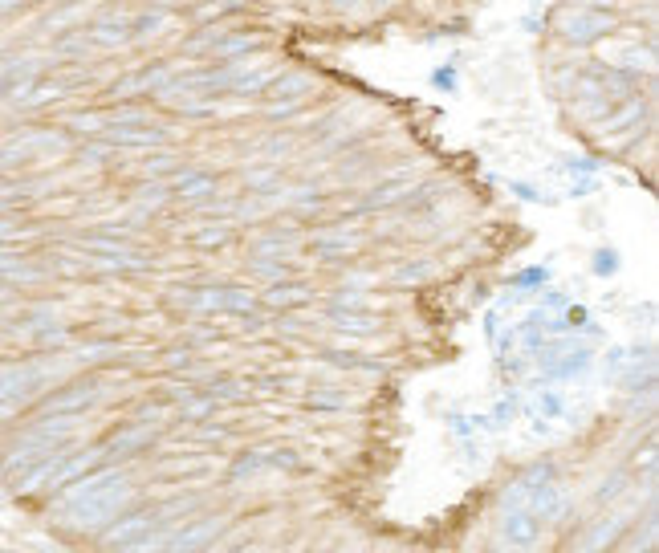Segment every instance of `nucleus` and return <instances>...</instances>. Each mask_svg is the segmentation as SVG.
Here are the masks:
<instances>
[{
	"label": "nucleus",
	"instance_id": "nucleus-1",
	"mask_svg": "<svg viewBox=\"0 0 659 553\" xmlns=\"http://www.w3.org/2000/svg\"><path fill=\"white\" fill-rule=\"evenodd\" d=\"M139 493L131 488V480L118 468H98L82 480H74L70 488L49 497V513H57V525L78 533V537H98L110 521H118L127 509H135Z\"/></svg>",
	"mask_w": 659,
	"mask_h": 553
},
{
	"label": "nucleus",
	"instance_id": "nucleus-2",
	"mask_svg": "<svg viewBox=\"0 0 659 553\" xmlns=\"http://www.w3.org/2000/svg\"><path fill=\"white\" fill-rule=\"evenodd\" d=\"M171 310L179 314H196V318H253L261 322V301L257 293H249L245 285H224V281H212V285H179L167 293Z\"/></svg>",
	"mask_w": 659,
	"mask_h": 553
},
{
	"label": "nucleus",
	"instance_id": "nucleus-3",
	"mask_svg": "<svg viewBox=\"0 0 659 553\" xmlns=\"http://www.w3.org/2000/svg\"><path fill=\"white\" fill-rule=\"evenodd\" d=\"M74 151L70 131H13L0 143V171L17 163H45V159H66Z\"/></svg>",
	"mask_w": 659,
	"mask_h": 553
},
{
	"label": "nucleus",
	"instance_id": "nucleus-4",
	"mask_svg": "<svg viewBox=\"0 0 659 553\" xmlns=\"http://www.w3.org/2000/svg\"><path fill=\"white\" fill-rule=\"evenodd\" d=\"M155 440H159V427L131 419V423H123V427H114L110 436H102V440H98V452H102V464L114 468V460H131V456L147 452Z\"/></svg>",
	"mask_w": 659,
	"mask_h": 553
},
{
	"label": "nucleus",
	"instance_id": "nucleus-5",
	"mask_svg": "<svg viewBox=\"0 0 659 553\" xmlns=\"http://www.w3.org/2000/svg\"><path fill=\"white\" fill-rule=\"evenodd\" d=\"M631 529V521L627 517H619V513H607V517H598V521H590L586 529H578L574 533V541L566 545V553H607L623 533Z\"/></svg>",
	"mask_w": 659,
	"mask_h": 553
},
{
	"label": "nucleus",
	"instance_id": "nucleus-6",
	"mask_svg": "<svg viewBox=\"0 0 659 553\" xmlns=\"http://www.w3.org/2000/svg\"><path fill=\"white\" fill-rule=\"evenodd\" d=\"M175 74H179V66H139V70L118 78L110 86V94L114 98H151V94H163Z\"/></svg>",
	"mask_w": 659,
	"mask_h": 553
},
{
	"label": "nucleus",
	"instance_id": "nucleus-7",
	"mask_svg": "<svg viewBox=\"0 0 659 553\" xmlns=\"http://www.w3.org/2000/svg\"><path fill=\"white\" fill-rule=\"evenodd\" d=\"M415 192V179L407 175V171H395L387 183H379V188H371L363 200H354L346 212L350 216H358V212H387V208H399V204H407V196Z\"/></svg>",
	"mask_w": 659,
	"mask_h": 553
},
{
	"label": "nucleus",
	"instance_id": "nucleus-8",
	"mask_svg": "<svg viewBox=\"0 0 659 553\" xmlns=\"http://www.w3.org/2000/svg\"><path fill=\"white\" fill-rule=\"evenodd\" d=\"M220 533H224V521H220V517H212V513L192 517L184 529H179V533L167 541V549H163V553H204V549H208Z\"/></svg>",
	"mask_w": 659,
	"mask_h": 553
},
{
	"label": "nucleus",
	"instance_id": "nucleus-9",
	"mask_svg": "<svg viewBox=\"0 0 659 553\" xmlns=\"http://www.w3.org/2000/svg\"><path fill=\"white\" fill-rule=\"evenodd\" d=\"M171 196H179L184 204H196V208H204L212 196H216V175L212 171H204V167H179L175 175H171V188H167Z\"/></svg>",
	"mask_w": 659,
	"mask_h": 553
},
{
	"label": "nucleus",
	"instance_id": "nucleus-10",
	"mask_svg": "<svg viewBox=\"0 0 659 553\" xmlns=\"http://www.w3.org/2000/svg\"><path fill=\"white\" fill-rule=\"evenodd\" d=\"M310 301H314V285L310 281H297V277L277 281V285H269L261 293V305H269V310H281V314L302 310V305H310Z\"/></svg>",
	"mask_w": 659,
	"mask_h": 553
},
{
	"label": "nucleus",
	"instance_id": "nucleus-11",
	"mask_svg": "<svg viewBox=\"0 0 659 553\" xmlns=\"http://www.w3.org/2000/svg\"><path fill=\"white\" fill-rule=\"evenodd\" d=\"M358 244H363V236H358L354 228L330 224V228H318V232H314L310 249H314V257H322V261H334V257H346V253H354Z\"/></svg>",
	"mask_w": 659,
	"mask_h": 553
},
{
	"label": "nucleus",
	"instance_id": "nucleus-12",
	"mask_svg": "<svg viewBox=\"0 0 659 553\" xmlns=\"http://www.w3.org/2000/svg\"><path fill=\"white\" fill-rule=\"evenodd\" d=\"M562 25H566L570 41H594L598 33L611 29V17L603 9H570V13H562Z\"/></svg>",
	"mask_w": 659,
	"mask_h": 553
},
{
	"label": "nucleus",
	"instance_id": "nucleus-13",
	"mask_svg": "<svg viewBox=\"0 0 659 553\" xmlns=\"http://www.w3.org/2000/svg\"><path fill=\"white\" fill-rule=\"evenodd\" d=\"M542 533V521H537L529 509H509L501 521V537L509 541V549H529Z\"/></svg>",
	"mask_w": 659,
	"mask_h": 553
},
{
	"label": "nucleus",
	"instance_id": "nucleus-14",
	"mask_svg": "<svg viewBox=\"0 0 659 553\" xmlns=\"http://www.w3.org/2000/svg\"><path fill=\"white\" fill-rule=\"evenodd\" d=\"M216 407H236V403H245L253 395V383L245 379H236V375H212L204 387H200Z\"/></svg>",
	"mask_w": 659,
	"mask_h": 553
},
{
	"label": "nucleus",
	"instance_id": "nucleus-15",
	"mask_svg": "<svg viewBox=\"0 0 659 553\" xmlns=\"http://www.w3.org/2000/svg\"><path fill=\"white\" fill-rule=\"evenodd\" d=\"M525 509L537 517V521H554V517H562V509H566V493H562V484H542V488H533L529 493V501H525Z\"/></svg>",
	"mask_w": 659,
	"mask_h": 553
},
{
	"label": "nucleus",
	"instance_id": "nucleus-16",
	"mask_svg": "<svg viewBox=\"0 0 659 553\" xmlns=\"http://www.w3.org/2000/svg\"><path fill=\"white\" fill-rule=\"evenodd\" d=\"M269 102H306V94H310V78L306 74H281V78H273L269 82Z\"/></svg>",
	"mask_w": 659,
	"mask_h": 553
},
{
	"label": "nucleus",
	"instance_id": "nucleus-17",
	"mask_svg": "<svg viewBox=\"0 0 659 553\" xmlns=\"http://www.w3.org/2000/svg\"><path fill=\"white\" fill-rule=\"evenodd\" d=\"M261 472H273V460H269V448H257V452H245V456H236L232 468H228V480H253Z\"/></svg>",
	"mask_w": 659,
	"mask_h": 553
},
{
	"label": "nucleus",
	"instance_id": "nucleus-18",
	"mask_svg": "<svg viewBox=\"0 0 659 553\" xmlns=\"http://www.w3.org/2000/svg\"><path fill=\"white\" fill-rule=\"evenodd\" d=\"M228 236H232V228L228 224H200L196 232H188V244L192 249H220V244H228Z\"/></svg>",
	"mask_w": 659,
	"mask_h": 553
},
{
	"label": "nucleus",
	"instance_id": "nucleus-19",
	"mask_svg": "<svg viewBox=\"0 0 659 553\" xmlns=\"http://www.w3.org/2000/svg\"><path fill=\"white\" fill-rule=\"evenodd\" d=\"M342 334H354V338H371L379 330V318L375 314H338L334 318Z\"/></svg>",
	"mask_w": 659,
	"mask_h": 553
},
{
	"label": "nucleus",
	"instance_id": "nucleus-20",
	"mask_svg": "<svg viewBox=\"0 0 659 553\" xmlns=\"http://www.w3.org/2000/svg\"><path fill=\"white\" fill-rule=\"evenodd\" d=\"M346 403H350L346 387H314L310 391V407H318V411H342Z\"/></svg>",
	"mask_w": 659,
	"mask_h": 553
},
{
	"label": "nucleus",
	"instance_id": "nucleus-21",
	"mask_svg": "<svg viewBox=\"0 0 659 553\" xmlns=\"http://www.w3.org/2000/svg\"><path fill=\"white\" fill-rule=\"evenodd\" d=\"M167 188H163V183H143V188H139V196H135V212H155V208H163L167 204Z\"/></svg>",
	"mask_w": 659,
	"mask_h": 553
},
{
	"label": "nucleus",
	"instance_id": "nucleus-22",
	"mask_svg": "<svg viewBox=\"0 0 659 553\" xmlns=\"http://www.w3.org/2000/svg\"><path fill=\"white\" fill-rule=\"evenodd\" d=\"M436 273V261H415V265H399L395 273H391V281H399V285H407V281H428Z\"/></svg>",
	"mask_w": 659,
	"mask_h": 553
},
{
	"label": "nucleus",
	"instance_id": "nucleus-23",
	"mask_svg": "<svg viewBox=\"0 0 659 553\" xmlns=\"http://www.w3.org/2000/svg\"><path fill=\"white\" fill-rule=\"evenodd\" d=\"M179 167H184V163H179L175 155H167V151H159V155H151L147 163H143V175L151 179V175H175Z\"/></svg>",
	"mask_w": 659,
	"mask_h": 553
},
{
	"label": "nucleus",
	"instance_id": "nucleus-24",
	"mask_svg": "<svg viewBox=\"0 0 659 553\" xmlns=\"http://www.w3.org/2000/svg\"><path fill=\"white\" fill-rule=\"evenodd\" d=\"M318 208H322V188H306V192H297V200H293V212L310 216V212H318Z\"/></svg>",
	"mask_w": 659,
	"mask_h": 553
},
{
	"label": "nucleus",
	"instance_id": "nucleus-25",
	"mask_svg": "<svg viewBox=\"0 0 659 553\" xmlns=\"http://www.w3.org/2000/svg\"><path fill=\"white\" fill-rule=\"evenodd\" d=\"M224 553H261V545H253V541L249 545H228Z\"/></svg>",
	"mask_w": 659,
	"mask_h": 553
},
{
	"label": "nucleus",
	"instance_id": "nucleus-26",
	"mask_svg": "<svg viewBox=\"0 0 659 553\" xmlns=\"http://www.w3.org/2000/svg\"><path fill=\"white\" fill-rule=\"evenodd\" d=\"M17 411H21V407H17V403H0V419H13V415H17Z\"/></svg>",
	"mask_w": 659,
	"mask_h": 553
},
{
	"label": "nucleus",
	"instance_id": "nucleus-27",
	"mask_svg": "<svg viewBox=\"0 0 659 553\" xmlns=\"http://www.w3.org/2000/svg\"><path fill=\"white\" fill-rule=\"evenodd\" d=\"M485 553H509V549H485Z\"/></svg>",
	"mask_w": 659,
	"mask_h": 553
},
{
	"label": "nucleus",
	"instance_id": "nucleus-28",
	"mask_svg": "<svg viewBox=\"0 0 659 553\" xmlns=\"http://www.w3.org/2000/svg\"><path fill=\"white\" fill-rule=\"evenodd\" d=\"M334 553H346V549H334Z\"/></svg>",
	"mask_w": 659,
	"mask_h": 553
}]
</instances>
